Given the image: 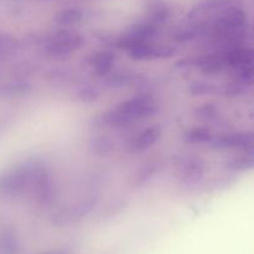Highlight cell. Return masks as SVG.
<instances>
[{"mask_svg":"<svg viewBox=\"0 0 254 254\" xmlns=\"http://www.w3.org/2000/svg\"><path fill=\"white\" fill-rule=\"evenodd\" d=\"M163 135V128L159 124H153L136 131L126 143V150L129 154H140L153 148Z\"/></svg>","mask_w":254,"mask_h":254,"instance_id":"3957f363","label":"cell"},{"mask_svg":"<svg viewBox=\"0 0 254 254\" xmlns=\"http://www.w3.org/2000/svg\"><path fill=\"white\" fill-rule=\"evenodd\" d=\"M212 146L222 150H246L254 144V131H233L213 138Z\"/></svg>","mask_w":254,"mask_h":254,"instance_id":"277c9868","label":"cell"},{"mask_svg":"<svg viewBox=\"0 0 254 254\" xmlns=\"http://www.w3.org/2000/svg\"><path fill=\"white\" fill-rule=\"evenodd\" d=\"M179 179L185 184H192L202 178L203 175V161L197 156H183L178 160L175 165Z\"/></svg>","mask_w":254,"mask_h":254,"instance_id":"5b68a950","label":"cell"},{"mask_svg":"<svg viewBox=\"0 0 254 254\" xmlns=\"http://www.w3.org/2000/svg\"><path fill=\"white\" fill-rule=\"evenodd\" d=\"M231 0H201L189 12L190 21H201L212 12L222 11L230 6Z\"/></svg>","mask_w":254,"mask_h":254,"instance_id":"8992f818","label":"cell"},{"mask_svg":"<svg viewBox=\"0 0 254 254\" xmlns=\"http://www.w3.org/2000/svg\"><path fill=\"white\" fill-rule=\"evenodd\" d=\"M84 45V37L74 31L61 30L52 34L42 45L44 55L54 59H62L72 55Z\"/></svg>","mask_w":254,"mask_h":254,"instance_id":"7a4b0ae2","label":"cell"},{"mask_svg":"<svg viewBox=\"0 0 254 254\" xmlns=\"http://www.w3.org/2000/svg\"><path fill=\"white\" fill-rule=\"evenodd\" d=\"M213 134L212 131L208 128L201 127V128H192L191 130L188 131L186 134V140L190 141L193 144H205L211 143L213 140Z\"/></svg>","mask_w":254,"mask_h":254,"instance_id":"30bf717a","label":"cell"},{"mask_svg":"<svg viewBox=\"0 0 254 254\" xmlns=\"http://www.w3.org/2000/svg\"><path fill=\"white\" fill-rule=\"evenodd\" d=\"M116 64V55L108 50L94 52L88 59V64L98 76H107L113 69Z\"/></svg>","mask_w":254,"mask_h":254,"instance_id":"52a82bcc","label":"cell"},{"mask_svg":"<svg viewBox=\"0 0 254 254\" xmlns=\"http://www.w3.org/2000/svg\"><path fill=\"white\" fill-rule=\"evenodd\" d=\"M158 111V103L150 94L139 93L119 102L98 117L99 124L109 128H126L150 118Z\"/></svg>","mask_w":254,"mask_h":254,"instance_id":"6da1fadb","label":"cell"},{"mask_svg":"<svg viewBox=\"0 0 254 254\" xmlns=\"http://www.w3.org/2000/svg\"><path fill=\"white\" fill-rule=\"evenodd\" d=\"M40 254H71V252L67 250H54V251H49V252H44Z\"/></svg>","mask_w":254,"mask_h":254,"instance_id":"8fae6325","label":"cell"},{"mask_svg":"<svg viewBox=\"0 0 254 254\" xmlns=\"http://www.w3.org/2000/svg\"><path fill=\"white\" fill-rule=\"evenodd\" d=\"M227 168L232 171H237V173H243V171L254 169V144L243 150L240 155L233 158L227 164Z\"/></svg>","mask_w":254,"mask_h":254,"instance_id":"ba28073f","label":"cell"},{"mask_svg":"<svg viewBox=\"0 0 254 254\" xmlns=\"http://www.w3.org/2000/svg\"><path fill=\"white\" fill-rule=\"evenodd\" d=\"M83 17V12L79 9H74V7H69V9L61 10L59 14L56 15L55 20L59 25L62 26H71V25L79 22Z\"/></svg>","mask_w":254,"mask_h":254,"instance_id":"9c48e42d","label":"cell"}]
</instances>
